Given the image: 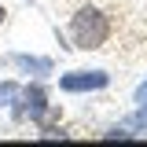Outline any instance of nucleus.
<instances>
[{
    "label": "nucleus",
    "instance_id": "obj_1",
    "mask_svg": "<svg viewBox=\"0 0 147 147\" xmlns=\"http://www.w3.org/2000/svg\"><path fill=\"white\" fill-rule=\"evenodd\" d=\"M110 15L107 11H99V7H77L70 18V37H74V48H81V52H99L103 44L110 40Z\"/></svg>",
    "mask_w": 147,
    "mask_h": 147
},
{
    "label": "nucleus",
    "instance_id": "obj_2",
    "mask_svg": "<svg viewBox=\"0 0 147 147\" xmlns=\"http://www.w3.org/2000/svg\"><path fill=\"white\" fill-rule=\"evenodd\" d=\"M15 118H18V121H22V118H30V121H37V125H44L48 118H55V110H52V103H48L44 85H26V88L18 92Z\"/></svg>",
    "mask_w": 147,
    "mask_h": 147
},
{
    "label": "nucleus",
    "instance_id": "obj_3",
    "mask_svg": "<svg viewBox=\"0 0 147 147\" xmlns=\"http://www.w3.org/2000/svg\"><path fill=\"white\" fill-rule=\"evenodd\" d=\"M110 85V74L107 70H70L59 77V88L70 92V96H77V92H99Z\"/></svg>",
    "mask_w": 147,
    "mask_h": 147
},
{
    "label": "nucleus",
    "instance_id": "obj_4",
    "mask_svg": "<svg viewBox=\"0 0 147 147\" xmlns=\"http://www.w3.org/2000/svg\"><path fill=\"white\" fill-rule=\"evenodd\" d=\"M11 66L26 74H37V77H44V74H52V59H37V55H11Z\"/></svg>",
    "mask_w": 147,
    "mask_h": 147
},
{
    "label": "nucleus",
    "instance_id": "obj_5",
    "mask_svg": "<svg viewBox=\"0 0 147 147\" xmlns=\"http://www.w3.org/2000/svg\"><path fill=\"white\" fill-rule=\"evenodd\" d=\"M18 81H0V107H11V103H15L18 99Z\"/></svg>",
    "mask_w": 147,
    "mask_h": 147
},
{
    "label": "nucleus",
    "instance_id": "obj_6",
    "mask_svg": "<svg viewBox=\"0 0 147 147\" xmlns=\"http://www.w3.org/2000/svg\"><path fill=\"white\" fill-rule=\"evenodd\" d=\"M136 103H147V81L140 85V88H136Z\"/></svg>",
    "mask_w": 147,
    "mask_h": 147
},
{
    "label": "nucleus",
    "instance_id": "obj_7",
    "mask_svg": "<svg viewBox=\"0 0 147 147\" xmlns=\"http://www.w3.org/2000/svg\"><path fill=\"white\" fill-rule=\"evenodd\" d=\"M4 18H7V7H4V4H0V26H4Z\"/></svg>",
    "mask_w": 147,
    "mask_h": 147
}]
</instances>
